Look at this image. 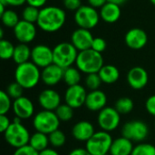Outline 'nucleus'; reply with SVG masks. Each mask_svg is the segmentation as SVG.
<instances>
[{"instance_id":"nucleus-1","label":"nucleus","mask_w":155,"mask_h":155,"mask_svg":"<svg viewBox=\"0 0 155 155\" xmlns=\"http://www.w3.org/2000/svg\"><path fill=\"white\" fill-rule=\"evenodd\" d=\"M66 14L64 9L55 5H49L40 9L36 24L42 31L54 33L64 26Z\"/></svg>"},{"instance_id":"nucleus-2","label":"nucleus","mask_w":155,"mask_h":155,"mask_svg":"<svg viewBox=\"0 0 155 155\" xmlns=\"http://www.w3.org/2000/svg\"><path fill=\"white\" fill-rule=\"evenodd\" d=\"M15 80L24 89H32L35 87L41 80L39 67L30 61L18 64L15 70Z\"/></svg>"},{"instance_id":"nucleus-3","label":"nucleus","mask_w":155,"mask_h":155,"mask_svg":"<svg viewBox=\"0 0 155 155\" xmlns=\"http://www.w3.org/2000/svg\"><path fill=\"white\" fill-rule=\"evenodd\" d=\"M75 65L81 73L89 74L98 73L104 64L102 54L90 48L78 53Z\"/></svg>"},{"instance_id":"nucleus-4","label":"nucleus","mask_w":155,"mask_h":155,"mask_svg":"<svg viewBox=\"0 0 155 155\" xmlns=\"http://www.w3.org/2000/svg\"><path fill=\"white\" fill-rule=\"evenodd\" d=\"M30 136L29 131L22 124V120L17 117L14 119L9 128L4 133L5 142L15 149L27 145Z\"/></svg>"},{"instance_id":"nucleus-5","label":"nucleus","mask_w":155,"mask_h":155,"mask_svg":"<svg viewBox=\"0 0 155 155\" xmlns=\"http://www.w3.org/2000/svg\"><path fill=\"white\" fill-rule=\"evenodd\" d=\"M78 53L79 51L71 42L59 43L53 48L54 64H57L63 69L73 66V64L76 62Z\"/></svg>"},{"instance_id":"nucleus-6","label":"nucleus","mask_w":155,"mask_h":155,"mask_svg":"<svg viewBox=\"0 0 155 155\" xmlns=\"http://www.w3.org/2000/svg\"><path fill=\"white\" fill-rule=\"evenodd\" d=\"M60 120L54 111L42 110L33 118V126L36 132L49 135L54 131L59 129Z\"/></svg>"},{"instance_id":"nucleus-7","label":"nucleus","mask_w":155,"mask_h":155,"mask_svg":"<svg viewBox=\"0 0 155 155\" xmlns=\"http://www.w3.org/2000/svg\"><path fill=\"white\" fill-rule=\"evenodd\" d=\"M113 140L111 134L107 132H95V134L86 142L85 148L91 155H108Z\"/></svg>"},{"instance_id":"nucleus-8","label":"nucleus","mask_w":155,"mask_h":155,"mask_svg":"<svg viewBox=\"0 0 155 155\" xmlns=\"http://www.w3.org/2000/svg\"><path fill=\"white\" fill-rule=\"evenodd\" d=\"M149 135V127L147 124L141 120L127 122L122 127V136L132 142L143 143Z\"/></svg>"},{"instance_id":"nucleus-9","label":"nucleus","mask_w":155,"mask_h":155,"mask_svg":"<svg viewBox=\"0 0 155 155\" xmlns=\"http://www.w3.org/2000/svg\"><path fill=\"white\" fill-rule=\"evenodd\" d=\"M100 14L96 8L91 5H81L74 13V21L80 28L91 30L94 28L100 20Z\"/></svg>"},{"instance_id":"nucleus-10","label":"nucleus","mask_w":155,"mask_h":155,"mask_svg":"<svg viewBox=\"0 0 155 155\" xmlns=\"http://www.w3.org/2000/svg\"><path fill=\"white\" fill-rule=\"evenodd\" d=\"M121 123V114L114 107L106 106L101 110L97 116V124L102 131L110 133L114 131Z\"/></svg>"},{"instance_id":"nucleus-11","label":"nucleus","mask_w":155,"mask_h":155,"mask_svg":"<svg viewBox=\"0 0 155 155\" xmlns=\"http://www.w3.org/2000/svg\"><path fill=\"white\" fill-rule=\"evenodd\" d=\"M87 94L85 87L81 84L68 86L64 93V102L74 109L80 108L84 105Z\"/></svg>"},{"instance_id":"nucleus-12","label":"nucleus","mask_w":155,"mask_h":155,"mask_svg":"<svg viewBox=\"0 0 155 155\" xmlns=\"http://www.w3.org/2000/svg\"><path fill=\"white\" fill-rule=\"evenodd\" d=\"M32 62L39 68H45L54 64L53 49L45 45H37L32 48Z\"/></svg>"},{"instance_id":"nucleus-13","label":"nucleus","mask_w":155,"mask_h":155,"mask_svg":"<svg viewBox=\"0 0 155 155\" xmlns=\"http://www.w3.org/2000/svg\"><path fill=\"white\" fill-rule=\"evenodd\" d=\"M14 34L16 40L22 44H29L36 36V28L35 24L25 20H20L14 27Z\"/></svg>"},{"instance_id":"nucleus-14","label":"nucleus","mask_w":155,"mask_h":155,"mask_svg":"<svg viewBox=\"0 0 155 155\" xmlns=\"http://www.w3.org/2000/svg\"><path fill=\"white\" fill-rule=\"evenodd\" d=\"M129 86L134 90H142L144 88L149 81L147 71L141 66H134L131 68L126 76Z\"/></svg>"},{"instance_id":"nucleus-15","label":"nucleus","mask_w":155,"mask_h":155,"mask_svg":"<svg viewBox=\"0 0 155 155\" xmlns=\"http://www.w3.org/2000/svg\"><path fill=\"white\" fill-rule=\"evenodd\" d=\"M124 41L129 48L133 50H140L146 45L148 35L143 29L134 27L125 34Z\"/></svg>"},{"instance_id":"nucleus-16","label":"nucleus","mask_w":155,"mask_h":155,"mask_svg":"<svg viewBox=\"0 0 155 155\" xmlns=\"http://www.w3.org/2000/svg\"><path fill=\"white\" fill-rule=\"evenodd\" d=\"M12 110L15 117L21 120H26L34 115L35 106L29 98L23 95L22 97L13 101Z\"/></svg>"},{"instance_id":"nucleus-17","label":"nucleus","mask_w":155,"mask_h":155,"mask_svg":"<svg viewBox=\"0 0 155 155\" xmlns=\"http://www.w3.org/2000/svg\"><path fill=\"white\" fill-rule=\"evenodd\" d=\"M94 36L90 30L84 28H78L71 35V43L79 51H84L92 47Z\"/></svg>"},{"instance_id":"nucleus-18","label":"nucleus","mask_w":155,"mask_h":155,"mask_svg":"<svg viewBox=\"0 0 155 155\" xmlns=\"http://www.w3.org/2000/svg\"><path fill=\"white\" fill-rule=\"evenodd\" d=\"M38 104L43 110L54 112L61 104V96L55 90L45 89L39 94Z\"/></svg>"},{"instance_id":"nucleus-19","label":"nucleus","mask_w":155,"mask_h":155,"mask_svg":"<svg viewBox=\"0 0 155 155\" xmlns=\"http://www.w3.org/2000/svg\"><path fill=\"white\" fill-rule=\"evenodd\" d=\"M64 69L55 64H52L41 72V80L47 86H54L59 84L64 78Z\"/></svg>"},{"instance_id":"nucleus-20","label":"nucleus","mask_w":155,"mask_h":155,"mask_svg":"<svg viewBox=\"0 0 155 155\" xmlns=\"http://www.w3.org/2000/svg\"><path fill=\"white\" fill-rule=\"evenodd\" d=\"M107 96L101 90L90 91L87 94L84 106L92 112H100L106 107Z\"/></svg>"},{"instance_id":"nucleus-21","label":"nucleus","mask_w":155,"mask_h":155,"mask_svg":"<svg viewBox=\"0 0 155 155\" xmlns=\"http://www.w3.org/2000/svg\"><path fill=\"white\" fill-rule=\"evenodd\" d=\"M94 134V126L88 121H80L72 128V135L78 142L86 143Z\"/></svg>"},{"instance_id":"nucleus-22","label":"nucleus","mask_w":155,"mask_h":155,"mask_svg":"<svg viewBox=\"0 0 155 155\" xmlns=\"http://www.w3.org/2000/svg\"><path fill=\"white\" fill-rule=\"evenodd\" d=\"M99 14L101 19L104 22L108 24H114L120 19L122 10L120 5L111 2H107L104 6L100 8Z\"/></svg>"},{"instance_id":"nucleus-23","label":"nucleus","mask_w":155,"mask_h":155,"mask_svg":"<svg viewBox=\"0 0 155 155\" xmlns=\"http://www.w3.org/2000/svg\"><path fill=\"white\" fill-rule=\"evenodd\" d=\"M133 142L125 137H118L113 140L110 155H131L134 150Z\"/></svg>"},{"instance_id":"nucleus-24","label":"nucleus","mask_w":155,"mask_h":155,"mask_svg":"<svg viewBox=\"0 0 155 155\" xmlns=\"http://www.w3.org/2000/svg\"><path fill=\"white\" fill-rule=\"evenodd\" d=\"M98 74L102 82L106 84H113L120 78L119 69L113 64H104L98 72Z\"/></svg>"},{"instance_id":"nucleus-25","label":"nucleus","mask_w":155,"mask_h":155,"mask_svg":"<svg viewBox=\"0 0 155 155\" xmlns=\"http://www.w3.org/2000/svg\"><path fill=\"white\" fill-rule=\"evenodd\" d=\"M28 144L36 152L40 153L48 148V145L50 144L49 137L45 134L35 131V133L31 134Z\"/></svg>"},{"instance_id":"nucleus-26","label":"nucleus","mask_w":155,"mask_h":155,"mask_svg":"<svg viewBox=\"0 0 155 155\" xmlns=\"http://www.w3.org/2000/svg\"><path fill=\"white\" fill-rule=\"evenodd\" d=\"M31 54H32V49H30L27 44L20 43L17 45H15L12 59L17 65L22 64L29 62V59H31Z\"/></svg>"},{"instance_id":"nucleus-27","label":"nucleus","mask_w":155,"mask_h":155,"mask_svg":"<svg viewBox=\"0 0 155 155\" xmlns=\"http://www.w3.org/2000/svg\"><path fill=\"white\" fill-rule=\"evenodd\" d=\"M63 81L68 86H73V85L80 84L81 71L77 67H74V66H70V67L64 69Z\"/></svg>"},{"instance_id":"nucleus-28","label":"nucleus","mask_w":155,"mask_h":155,"mask_svg":"<svg viewBox=\"0 0 155 155\" xmlns=\"http://www.w3.org/2000/svg\"><path fill=\"white\" fill-rule=\"evenodd\" d=\"M114 107L116 109V111L120 114H128L134 110V101L131 98L124 96V97L119 98L115 102Z\"/></svg>"},{"instance_id":"nucleus-29","label":"nucleus","mask_w":155,"mask_h":155,"mask_svg":"<svg viewBox=\"0 0 155 155\" xmlns=\"http://www.w3.org/2000/svg\"><path fill=\"white\" fill-rule=\"evenodd\" d=\"M3 25L6 27L14 28L19 23V17L16 12L11 9H6L4 14L0 15Z\"/></svg>"},{"instance_id":"nucleus-30","label":"nucleus","mask_w":155,"mask_h":155,"mask_svg":"<svg viewBox=\"0 0 155 155\" xmlns=\"http://www.w3.org/2000/svg\"><path fill=\"white\" fill-rule=\"evenodd\" d=\"M54 113L61 122H69L74 117V108H72L65 103L61 104L54 111Z\"/></svg>"},{"instance_id":"nucleus-31","label":"nucleus","mask_w":155,"mask_h":155,"mask_svg":"<svg viewBox=\"0 0 155 155\" xmlns=\"http://www.w3.org/2000/svg\"><path fill=\"white\" fill-rule=\"evenodd\" d=\"M14 45L5 39L0 40V57L3 60H9L13 58L14 52H15Z\"/></svg>"},{"instance_id":"nucleus-32","label":"nucleus","mask_w":155,"mask_h":155,"mask_svg":"<svg viewBox=\"0 0 155 155\" xmlns=\"http://www.w3.org/2000/svg\"><path fill=\"white\" fill-rule=\"evenodd\" d=\"M48 137H49L50 144L54 148H60L65 144L66 136H65L64 133L63 131H61L60 129H57V130L54 131L53 133H51L48 135Z\"/></svg>"},{"instance_id":"nucleus-33","label":"nucleus","mask_w":155,"mask_h":155,"mask_svg":"<svg viewBox=\"0 0 155 155\" xmlns=\"http://www.w3.org/2000/svg\"><path fill=\"white\" fill-rule=\"evenodd\" d=\"M39 14H40L39 8H36V7L31 6V5H27L24 8L23 12H22V17H23V20H25V21H27L32 24H35V23H37Z\"/></svg>"},{"instance_id":"nucleus-34","label":"nucleus","mask_w":155,"mask_h":155,"mask_svg":"<svg viewBox=\"0 0 155 155\" xmlns=\"http://www.w3.org/2000/svg\"><path fill=\"white\" fill-rule=\"evenodd\" d=\"M131 155H155V146L148 143H139L134 147Z\"/></svg>"},{"instance_id":"nucleus-35","label":"nucleus","mask_w":155,"mask_h":155,"mask_svg":"<svg viewBox=\"0 0 155 155\" xmlns=\"http://www.w3.org/2000/svg\"><path fill=\"white\" fill-rule=\"evenodd\" d=\"M102 83L103 82H102L101 77L99 76L98 73L86 74V77H85V80H84V84H85V87L87 89H89L90 91L99 90Z\"/></svg>"},{"instance_id":"nucleus-36","label":"nucleus","mask_w":155,"mask_h":155,"mask_svg":"<svg viewBox=\"0 0 155 155\" xmlns=\"http://www.w3.org/2000/svg\"><path fill=\"white\" fill-rule=\"evenodd\" d=\"M11 97L6 94L5 91L0 92V114H7V113L12 109L13 102Z\"/></svg>"},{"instance_id":"nucleus-37","label":"nucleus","mask_w":155,"mask_h":155,"mask_svg":"<svg viewBox=\"0 0 155 155\" xmlns=\"http://www.w3.org/2000/svg\"><path fill=\"white\" fill-rule=\"evenodd\" d=\"M24 90L25 89L17 82L15 81L7 85L5 92L13 100H15V99H18L23 96Z\"/></svg>"},{"instance_id":"nucleus-38","label":"nucleus","mask_w":155,"mask_h":155,"mask_svg":"<svg viewBox=\"0 0 155 155\" xmlns=\"http://www.w3.org/2000/svg\"><path fill=\"white\" fill-rule=\"evenodd\" d=\"M106 46H107V44H106V41L102 38V37H94V41L92 43V49L102 54L105 49H106Z\"/></svg>"},{"instance_id":"nucleus-39","label":"nucleus","mask_w":155,"mask_h":155,"mask_svg":"<svg viewBox=\"0 0 155 155\" xmlns=\"http://www.w3.org/2000/svg\"><path fill=\"white\" fill-rule=\"evenodd\" d=\"M13 155H39V153L33 149L29 144L17 148L15 150Z\"/></svg>"},{"instance_id":"nucleus-40","label":"nucleus","mask_w":155,"mask_h":155,"mask_svg":"<svg viewBox=\"0 0 155 155\" xmlns=\"http://www.w3.org/2000/svg\"><path fill=\"white\" fill-rule=\"evenodd\" d=\"M145 109L151 115L155 116V94L149 96L145 102Z\"/></svg>"},{"instance_id":"nucleus-41","label":"nucleus","mask_w":155,"mask_h":155,"mask_svg":"<svg viewBox=\"0 0 155 155\" xmlns=\"http://www.w3.org/2000/svg\"><path fill=\"white\" fill-rule=\"evenodd\" d=\"M63 3L66 9L72 11H76L82 5L81 0H63Z\"/></svg>"},{"instance_id":"nucleus-42","label":"nucleus","mask_w":155,"mask_h":155,"mask_svg":"<svg viewBox=\"0 0 155 155\" xmlns=\"http://www.w3.org/2000/svg\"><path fill=\"white\" fill-rule=\"evenodd\" d=\"M12 122L8 118L7 114H0V132L4 134L10 126Z\"/></svg>"},{"instance_id":"nucleus-43","label":"nucleus","mask_w":155,"mask_h":155,"mask_svg":"<svg viewBox=\"0 0 155 155\" xmlns=\"http://www.w3.org/2000/svg\"><path fill=\"white\" fill-rule=\"evenodd\" d=\"M46 2H47V0H26V3L28 4V5L35 6L39 9L45 7Z\"/></svg>"},{"instance_id":"nucleus-44","label":"nucleus","mask_w":155,"mask_h":155,"mask_svg":"<svg viewBox=\"0 0 155 155\" xmlns=\"http://www.w3.org/2000/svg\"><path fill=\"white\" fill-rule=\"evenodd\" d=\"M107 2H108V0H88L89 5H91L94 8H101Z\"/></svg>"},{"instance_id":"nucleus-45","label":"nucleus","mask_w":155,"mask_h":155,"mask_svg":"<svg viewBox=\"0 0 155 155\" xmlns=\"http://www.w3.org/2000/svg\"><path fill=\"white\" fill-rule=\"evenodd\" d=\"M69 155H91L86 148H75L70 152Z\"/></svg>"},{"instance_id":"nucleus-46","label":"nucleus","mask_w":155,"mask_h":155,"mask_svg":"<svg viewBox=\"0 0 155 155\" xmlns=\"http://www.w3.org/2000/svg\"><path fill=\"white\" fill-rule=\"evenodd\" d=\"M5 1L7 5H11V6H20L25 3H26V0H5Z\"/></svg>"},{"instance_id":"nucleus-47","label":"nucleus","mask_w":155,"mask_h":155,"mask_svg":"<svg viewBox=\"0 0 155 155\" xmlns=\"http://www.w3.org/2000/svg\"><path fill=\"white\" fill-rule=\"evenodd\" d=\"M39 155H60L58 153V152H56L54 149H51V148H47L42 152L39 153Z\"/></svg>"},{"instance_id":"nucleus-48","label":"nucleus","mask_w":155,"mask_h":155,"mask_svg":"<svg viewBox=\"0 0 155 155\" xmlns=\"http://www.w3.org/2000/svg\"><path fill=\"white\" fill-rule=\"evenodd\" d=\"M128 0H108V2H111V3H114V4H116L118 5H122L124 4H125Z\"/></svg>"},{"instance_id":"nucleus-49","label":"nucleus","mask_w":155,"mask_h":155,"mask_svg":"<svg viewBox=\"0 0 155 155\" xmlns=\"http://www.w3.org/2000/svg\"><path fill=\"white\" fill-rule=\"evenodd\" d=\"M150 2H151V3H152L153 5H155V0H150Z\"/></svg>"}]
</instances>
